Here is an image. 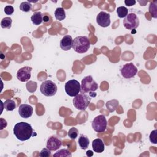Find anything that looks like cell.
I'll return each mask as SVG.
<instances>
[{
	"label": "cell",
	"instance_id": "cell-1",
	"mask_svg": "<svg viewBox=\"0 0 157 157\" xmlns=\"http://www.w3.org/2000/svg\"><path fill=\"white\" fill-rule=\"evenodd\" d=\"M13 134L17 139L25 141L29 139L32 136H36L31 125L26 122L17 123L13 128Z\"/></svg>",
	"mask_w": 157,
	"mask_h": 157
},
{
	"label": "cell",
	"instance_id": "cell-2",
	"mask_svg": "<svg viewBox=\"0 0 157 157\" xmlns=\"http://www.w3.org/2000/svg\"><path fill=\"white\" fill-rule=\"evenodd\" d=\"M90 42L86 36H79L73 39L72 48L77 53H86L90 48Z\"/></svg>",
	"mask_w": 157,
	"mask_h": 157
},
{
	"label": "cell",
	"instance_id": "cell-3",
	"mask_svg": "<svg viewBox=\"0 0 157 157\" xmlns=\"http://www.w3.org/2000/svg\"><path fill=\"white\" fill-rule=\"evenodd\" d=\"M98 88V83L93 78L92 76L88 75L85 77L81 82L80 92L82 94L94 92Z\"/></svg>",
	"mask_w": 157,
	"mask_h": 157
},
{
	"label": "cell",
	"instance_id": "cell-4",
	"mask_svg": "<svg viewBox=\"0 0 157 157\" xmlns=\"http://www.w3.org/2000/svg\"><path fill=\"white\" fill-rule=\"evenodd\" d=\"M91 101V97L85 94H78L73 99V105L78 110H85Z\"/></svg>",
	"mask_w": 157,
	"mask_h": 157
},
{
	"label": "cell",
	"instance_id": "cell-5",
	"mask_svg": "<svg viewBox=\"0 0 157 157\" xmlns=\"http://www.w3.org/2000/svg\"><path fill=\"white\" fill-rule=\"evenodd\" d=\"M40 91L41 93L45 96H53L56 93L57 86L52 80H45L42 83Z\"/></svg>",
	"mask_w": 157,
	"mask_h": 157
},
{
	"label": "cell",
	"instance_id": "cell-6",
	"mask_svg": "<svg viewBox=\"0 0 157 157\" xmlns=\"http://www.w3.org/2000/svg\"><path fill=\"white\" fill-rule=\"evenodd\" d=\"M64 88L66 94L71 97H75L80 92V83L75 79L67 81Z\"/></svg>",
	"mask_w": 157,
	"mask_h": 157
},
{
	"label": "cell",
	"instance_id": "cell-7",
	"mask_svg": "<svg viewBox=\"0 0 157 157\" xmlns=\"http://www.w3.org/2000/svg\"><path fill=\"white\" fill-rule=\"evenodd\" d=\"M92 128L97 132H103L107 128V122L106 118L103 115L96 116L92 121Z\"/></svg>",
	"mask_w": 157,
	"mask_h": 157
},
{
	"label": "cell",
	"instance_id": "cell-8",
	"mask_svg": "<svg viewBox=\"0 0 157 157\" xmlns=\"http://www.w3.org/2000/svg\"><path fill=\"white\" fill-rule=\"evenodd\" d=\"M139 25V20L137 16L134 13H130L124 17L123 25L127 29L133 30L137 28Z\"/></svg>",
	"mask_w": 157,
	"mask_h": 157
},
{
	"label": "cell",
	"instance_id": "cell-9",
	"mask_svg": "<svg viewBox=\"0 0 157 157\" xmlns=\"http://www.w3.org/2000/svg\"><path fill=\"white\" fill-rule=\"evenodd\" d=\"M120 72L123 77L126 78H130L136 75L137 73V69L133 63H126L123 66Z\"/></svg>",
	"mask_w": 157,
	"mask_h": 157
},
{
	"label": "cell",
	"instance_id": "cell-10",
	"mask_svg": "<svg viewBox=\"0 0 157 157\" xmlns=\"http://www.w3.org/2000/svg\"><path fill=\"white\" fill-rule=\"evenodd\" d=\"M32 68L29 66H25L18 70L17 72V78L20 82H27L31 78V72Z\"/></svg>",
	"mask_w": 157,
	"mask_h": 157
},
{
	"label": "cell",
	"instance_id": "cell-11",
	"mask_svg": "<svg viewBox=\"0 0 157 157\" xmlns=\"http://www.w3.org/2000/svg\"><path fill=\"white\" fill-rule=\"evenodd\" d=\"M96 22L101 27L105 28L110 24V16L104 11L100 12L96 16Z\"/></svg>",
	"mask_w": 157,
	"mask_h": 157
},
{
	"label": "cell",
	"instance_id": "cell-12",
	"mask_svg": "<svg viewBox=\"0 0 157 157\" xmlns=\"http://www.w3.org/2000/svg\"><path fill=\"white\" fill-rule=\"evenodd\" d=\"M61 145L62 142L61 139L55 136H52L47 141L46 147L51 151H55L58 150Z\"/></svg>",
	"mask_w": 157,
	"mask_h": 157
},
{
	"label": "cell",
	"instance_id": "cell-13",
	"mask_svg": "<svg viewBox=\"0 0 157 157\" xmlns=\"http://www.w3.org/2000/svg\"><path fill=\"white\" fill-rule=\"evenodd\" d=\"M33 107L29 104H23L19 106L18 113L23 118H28L33 115Z\"/></svg>",
	"mask_w": 157,
	"mask_h": 157
},
{
	"label": "cell",
	"instance_id": "cell-14",
	"mask_svg": "<svg viewBox=\"0 0 157 157\" xmlns=\"http://www.w3.org/2000/svg\"><path fill=\"white\" fill-rule=\"evenodd\" d=\"M73 39L69 35L64 36L60 41V47L62 50L67 51L72 47Z\"/></svg>",
	"mask_w": 157,
	"mask_h": 157
},
{
	"label": "cell",
	"instance_id": "cell-15",
	"mask_svg": "<svg viewBox=\"0 0 157 157\" xmlns=\"http://www.w3.org/2000/svg\"><path fill=\"white\" fill-rule=\"evenodd\" d=\"M92 148L94 152L100 153L104 151L105 145L102 139L98 138L93 140L92 142Z\"/></svg>",
	"mask_w": 157,
	"mask_h": 157
},
{
	"label": "cell",
	"instance_id": "cell-16",
	"mask_svg": "<svg viewBox=\"0 0 157 157\" xmlns=\"http://www.w3.org/2000/svg\"><path fill=\"white\" fill-rule=\"evenodd\" d=\"M78 144L82 150H86L89 145L90 140L88 137L85 135H81L78 140Z\"/></svg>",
	"mask_w": 157,
	"mask_h": 157
},
{
	"label": "cell",
	"instance_id": "cell-17",
	"mask_svg": "<svg viewBox=\"0 0 157 157\" xmlns=\"http://www.w3.org/2000/svg\"><path fill=\"white\" fill-rule=\"evenodd\" d=\"M33 23L35 25H39L43 21V14L40 12H36L31 17Z\"/></svg>",
	"mask_w": 157,
	"mask_h": 157
},
{
	"label": "cell",
	"instance_id": "cell-18",
	"mask_svg": "<svg viewBox=\"0 0 157 157\" xmlns=\"http://www.w3.org/2000/svg\"><path fill=\"white\" fill-rule=\"evenodd\" d=\"M55 17L56 20L58 21H62L65 19L66 18V13L63 8L62 7H58L56 9L55 11Z\"/></svg>",
	"mask_w": 157,
	"mask_h": 157
},
{
	"label": "cell",
	"instance_id": "cell-19",
	"mask_svg": "<svg viewBox=\"0 0 157 157\" xmlns=\"http://www.w3.org/2000/svg\"><path fill=\"white\" fill-rule=\"evenodd\" d=\"M3 104L4 107L7 111H12L16 108V104L12 99H7Z\"/></svg>",
	"mask_w": 157,
	"mask_h": 157
},
{
	"label": "cell",
	"instance_id": "cell-20",
	"mask_svg": "<svg viewBox=\"0 0 157 157\" xmlns=\"http://www.w3.org/2000/svg\"><path fill=\"white\" fill-rule=\"evenodd\" d=\"M118 106V101L116 99H113L109 101L106 102V107L109 112H114L117 107Z\"/></svg>",
	"mask_w": 157,
	"mask_h": 157
},
{
	"label": "cell",
	"instance_id": "cell-21",
	"mask_svg": "<svg viewBox=\"0 0 157 157\" xmlns=\"http://www.w3.org/2000/svg\"><path fill=\"white\" fill-rule=\"evenodd\" d=\"M12 20L10 17H7L5 18H3L1 21V26L2 28H7L10 29L12 26Z\"/></svg>",
	"mask_w": 157,
	"mask_h": 157
},
{
	"label": "cell",
	"instance_id": "cell-22",
	"mask_svg": "<svg viewBox=\"0 0 157 157\" xmlns=\"http://www.w3.org/2000/svg\"><path fill=\"white\" fill-rule=\"evenodd\" d=\"M149 12L151 13L152 17L157 18V1L152 2L149 6Z\"/></svg>",
	"mask_w": 157,
	"mask_h": 157
},
{
	"label": "cell",
	"instance_id": "cell-23",
	"mask_svg": "<svg viewBox=\"0 0 157 157\" xmlns=\"http://www.w3.org/2000/svg\"><path fill=\"white\" fill-rule=\"evenodd\" d=\"M117 13L119 18H124L128 15V10L124 6H120L117 9Z\"/></svg>",
	"mask_w": 157,
	"mask_h": 157
},
{
	"label": "cell",
	"instance_id": "cell-24",
	"mask_svg": "<svg viewBox=\"0 0 157 157\" xmlns=\"http://www.w3.org/2000/svg\"><path fill=\"white\" fill-rule=\"evenodd\" d=\"M53 156H72V154L66 148L64 149H61L59 150H58L57 152H56L55 154H53Z\"/></svg>",
	"mask_w": 157,
	"mask_h": 157
},
{
	"label": "cell",
	"instance_id": "cell-25",
	"mask_svg": "<svg viewBox=\"0 0 157 157\" xmlns=\"http://www.w3.org/2000/svg\"><path fill=\"white\" fill-rule=\"evenodd\" d=\"M32 5L28 1L22 2L20 5V9L25 12H28L31 10Z\"/></svg>",
	"mask_w": 157,
	"mask_h": 157
},
{
	"label": "cell",
	"instance_id": "cell-26",
	"mask_svg": "<svg viewBox=\"0 0 157 157\" xmlns=\"http://www.w3.org/2000/svg\"><path fill=\"white\" fill-rule=\"evenodd\" d=\"M67 135L69 137H70L71 139H75L78 137V130L76 128H71L67 133Z\"/></svg>",
	"mask_w": 157,
	"mask_h": 157
},
{
	"label": "cell",
	"instance_id": "cell-27",
	"mask_svg": "<svg viewBox=\"0 0 157 157\" xmlns=\"http://www.w3.org/2000/svg\"><path fill=\"white\" fill-rule=\"evenodd\" d=\"M156 135H157V130L155 129L151 132L150 136H149L150 141L154 144H156V143H157Z\"/></svg>",
	"mask_w": 157,
	"mask_h": 157
},
{
	"label": "cell",
	"instance_id": "cell-28",
	"mask_svg": "<svg viewBox=\"0 0 157 157\" xmlns=\"http://www.w3.org/2000/svg\"><path fill=\"white\" fill-rule=\"evenodd\" d=\"M52 18L50 15H48V14L43 15L44 25H45L46 26H48L52 23Z\"/></svg>",
	"mask_w": 157,
	"mask_h": 157
},
{
	"label": "cell",
	"instance_id": "cell-29",
	"mask_svg": "<svg viewBox=\"0 0 157 157\" xmlns=\"http://www.w3.org/2000/svg\"><path fill=\"white\" fill-rule=\"evenodd\" d=\"M50 155H51V150H50L47 148H43L39 153V156L40 157H48Z\"/></svg>",
	"mask_w": 157,
	"mask_h": 157
},
{
	"label": "cell",
	"instance_id": "cell-30",
	"mask_svg": "<svg viewBox=\"0 0 157 157\" xmlns=\"http://www.w3.org/2000/svg\"><path fill=\"white\" fill-rule=\"evenodd\" d=\"M14 12V9L12 6H6L4 7V12L6 15H12Z\"/></svg>",
	"mask_w": 157,
	"mask_h": 157
},
{
	"label": "cell",
	"instance_id": "cell-31",
	"mask_svg": "<svg viewBox=\"0 0 157 157\" xmlns=\"http://www.w3.org/2000/svg\"><path fill=\"white\" fill-rule=\"evenodd\" d=\"M124 3L127 6H132L136 4V1L134 0H126L124 1Z\"/></svg>",
	"mask_w": 157,
	"mask_h": 157
},
{
	"label": "cell",
	"instance_id": "cell-32",
	"mask_svg": "<svg viewBox=\"0 0 157 157\" xmlns=\"http://www.w3.org/2000/svg\"><path fill=\"white\" fill-rule=\"evenodd\" d=\"M7 125V121L3 119V118H1V130L3 129L4 128H6Z\"/></svg>",
	"mask_w": 157,
	"mask_h": 157
},
{
	"label": "cell",
	"instance_id": "cell-33",
	"mask_svg": "<svg viewBox=\"0 0 157 157\" xmlns=\"http://www.w3.org/2000/svg\"><path fill=\"white\" fill-rule=\"evenodd\" d=\"M86 155H87L88 156H92L93 155V151H91V150H88V151H86Z\"/></svg>",
	"mask_w": 157,
	"mask_h": 157
}]
</instances>
